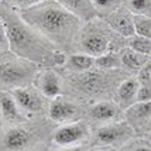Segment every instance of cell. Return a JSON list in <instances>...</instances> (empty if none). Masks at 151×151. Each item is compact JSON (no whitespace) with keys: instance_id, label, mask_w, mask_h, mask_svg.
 Wrapping results in <instances>:
<instances>
[{"instance_id":"obj_1","label":"cell","mask_w":151,"mask_h":151,"mask_svg":"<svg viewBox=\"0 0 151 151\" xmlns=\"http://www.w3.org/2000/svg\"><path fill=\"white\" fill-rule=\"evenodd\" d=\"M0 16L6 26L9 48L13 54L41 68H61L64 65L66 54L27 24L17 10L0 1Z\"/></svg>"},{"instance_id":"obj_2","label":"cell","mask_w":151,"mask_h":151,"mask_svg":"<svg viewBox=\"0 0 151 151\" xmlns=\"http://www.w3.org/2000/svg\"><path fill=\"white\" fill-rule=\"evenodd\" d=\"M27 24L37 30L59 51L69 54L82 27V21L55 0H45L37 6L19 12Z\"/></svg>"},{"instance_id":"obj_3","label":"cell","mask_w":151,"mask_h":151,"mask_svg":"<svg viewBox=\"0 0 151 151\" xmlns=\"http://www.w3.org/2000/svg\"><path fill=\"white\" fill-rule=\"evenodd\" d=\"M122 69L116 71H100L91 69L85 72H65L62 73L64 93L79 102L91 105L103 99H113L117 85L126 79Z\"/></svg>"},{"instance_id":"obj_4","label":"cell","mask_w":151,"mask_h":151,"mask_svg":"<svg viewBox=\"0 0 151 151\" xmlns=\"http://www.w3.org/2000/svg\"><path fill=\"white\" fill-rule=\"evenodd\" d=\"M55 127L47 116L28 119L19 124L3 126L0 130V151L48 150L51 133Z\"/></svg>"},{"instance_id":"obj_5","label":"cell","mask_w":151,"mask_h":151,"mask_svg":"<svg viewBox=\"0 0 151 151\" xmlns=\"http://www.w3.org/2000/svg\"><path fill=\"white\" fill-rule=\"evenodd\" d=\"M126 48V38L116 34L102 17L86 21L78 33L72 52L99 57L109 51L120 52Z\"/></svg>"},{"instance_id":"obj_6","label":"cell","mask_w":151,"mask_h":151,"mask_svg":"<svg viewBox=\"0 0 151 151\" xmlns=\"http://www.w3.org/2000/svg\"><path fill=\"white\" fill-rule=\"evenodd\" d=\"M40 69L41 66L12 51L0 54V89L12 91L33 85Z\"/></svg>"},{"instance_id":"obj_7","label":"cell","mask_w":151,"mask_h":151,"mask_svg":"<svg viewBox=\"0 0 151 151\" xmlns=\"http://www.w3.org/2000/svg\"><path fill=\"white\" fill-rule=\"evenodd\" d=\"M134 136V130L127 120H119L113 123L99 126L92 129L91 140L88 145H95V147H102L107 150H116L122 148L126 143H129Z\"/></svg>"},{"instance_id":"obj_8","label":"cell","mask_w":151,"mask_h":151,"mask_svg":"<svg viewBox=\"0 0 151 151\" xmlns=\"http://www.w3.org/2000/svg\"><path fill=\"white\" fill-rule=\"evenodd\" d=\"M92 134V127L85 119L59 124L51 133L50 138V150L57 148H66V147H78V145H88Z\"/></svg>"},{"instance_id":"obj_9","label":"cell","mask_w":151,"mask_h":151,"mask_svg":"<svg viewBox=\"0 0 151 151\" xmlns=\"http://www.w3.org/2000/svg\"><path fill=\"white\" fill-rule=\"evenodd\" d=\"M86 105L68 95H61L50 100L47 117L55 126L85 119Z\"/></svg>"},{"instance_id":"obj_10","label":"cell","mask_w":151,"mask_h":151,"mask_svg":"<svg viewBox=\"0 0 151 151\" xmlns=\"http://www.w3.org/2000/svg\"><path fill=\"white\" fill-rule=\"evenodd\" d=\"M20 110L27 119L42 117L48 113L50 99H47L34 85L12 89Z\"/></svg>"},{"instance_id":"obj_11","label":"cell","mask_w":151,"mask_h":151,"mask_svg":"<svg viewBox=\"0 0 151 151\" xmlns=\"http://www.w3.org/2000/svg\"><path fill=\"white\" fill-rule=\"evenodd\" d=\"M124 110L120 109V106L113 99H103L93 102L91 105H86L85 120L91 124L92 129L99 126L119 122L124 119Z\"/></svg>"},{"instance_id":"obj_12","label":"cell","mask_w":151,"mask_h":151,"mask_svg":"<svg viewBox=\"0 0 151 151\" xmlns=\"http://www.w3.org/2000/svg\"><path fill=\"white\" fill-rule=\"evenodd\" d=\"M33 85L50 100L64 93L62 73L57 71V68H41Z\"/></svg>"},{"instance_id":"obj_13","label":"cell","mask_w":151,"mask_h":151,"mask_svg":"<svg viewBox=\"0 0 151 151\" xmlns=\"http://www.w3.org/2000/svg\"><path fill=\"white\" fill-rule=\"evenodd\" d=\"M103 20L120 37L129 38V37L136 34V30H134V14L123 4L119 7L117 10H114L113 13L103 17Z\"/></svg>"},{"instance_id":"obj_14","label":"cell","mask_w":151,"mask_h":151,"mask_svg":"<svg viewBox=\"0 0 151 151\" xmlns=\"http://www.w3.org/2000/svg\"><path fill=\"white\" fill-rule=\"evenodd\" d=\"M0 117L4 126H13L23 123L28 119L20 110L12 91L0 89Z\"/></svg>"},{"instance_id":"obj_15","label":"cell","mask_w":151,"mask_h":151,"mask_svg":"<svg viewBox=\"0 0 151 151\" xmlns=\"http://www.w3.org/2000/svg\"><path fill=\"white\" fill-rule=\"evenodd\" d=\"M124 119L134 132H143L151 124V100L136 102L124 113Z\"/></svg>"},{"instance_id":"obj_16","label":"cell","mask_w":151,"mask_h":151,"mask_svg":"<svg viewBox=\"0 0 151 151\" xmlns=\"http://www.w3.org/2000/svg\"><path fill=\"white\" fill-rule=\"evenodd\" d=\"M138 88H140V82L137 76H127L117 85L113 95V100L120 106V109L126 112L130 106L137 102Z\"/></svg>"},{"instance_id":"obj_17","label":"cell","mask_w":151,"mask_h":151,"mask_svg":"<svg viewBox=\"0 0 151 151\" xmlns=\"http://www.w3.org/2000/svg\"><path fill=\"white\" fill-rule=\"evenodd\" d=\"M55 1L59 3L69 13L76 16L82 23L91 21L98 17V13L91 0H55Z\"/></svg>"},{"instance_id":"obj_18","label":"cell","mask_w":151,"mask_h":151,"mask_svg":"<svg viewBox=\"0 0 151 151\" xmlns=\"http://www.w3.org/2000/svg\"><path fill=\"white\" fill-rule=\"evenodd\" d=\"M65 72H85L95 68V57L83 52L66 54L65 62L61 66Z\"/></svg>"},{"instance_id":"obj_19","label":"cell","mask_w":151,"mask_h":151,"mask_svg":"<svg viewBox=\"0 0 151 151\" xmlns=\"http://www.w3.org/2000/svg\"><path fill=\"white\" fill-rule=\"evenodd\" d=\"M120 58H122V65L127 71H133V72H138L140 69H143L147 62L150 61V55L137 52L132 48L126 47L120 51Z\"/></svg>"},{"instance_id":"obj_20","label":"cell","mask_w":151,"mask_h":151,"mask_svg":"<svg viewBox=\"0 0 151 151\" xmlns=\"http://www.w3.org/2000/svg\"><path fill=\"white\" fill-rule=\"evenodd\" d=\"M122 58H120V52L116 51H109V52L95 57V69H100V71H116V69H122Z\"/></svg>"},{"instance_id":"obj_21","label":"cell","mask_w":151,"mask_h":151,"mask_svg":"<svg viewBox=\"0 0 151 151\" xmlns=\"http://www.w3.org/2000/svg\"><path fill=\"white\" fill-rule=\"evenodd\" d=\"M126 47L132 48L137 52L145 54V55L151 54V40L143 35H138V34H134L132 37L126 38Z\"/></svg>"},{"instance_id":"obj_22","label":"cell","mask_w":151,"mask_h":151,"mask_svg":"<svg viewBox=\"0 0 151 151\" xmlns=\"http://www.w3.org/2000/svg\"><path fill=\"white\" fill-rule=\"evenodd\" d=\"M98 13V17H106L123 4V0H91Z\"/></svg>"},{"instance_id":"obj_23","label":"cell","mask_w":151,"mask_h":151,"mask_svg":"<svg viewBox=\"0 0 151 151\" xmlns=\"http://www.w3.org/2000/svg\"><path fill=\"white\" fill-rule=\"evenodd\" d=\"M123 6L127 7L133 14L151 17V0H123Z\"/></svg>"},{"instance_id":"obj_24","label":"cell","mask_w":151,"mask_h":151,"mask_svg":"<svg viewBox=\"0 0 151 151\" xmlns=\"http://www.w3.org/2000/svg\"><path fill=\"white\" fill-rule=\"evenodd\" d=\"M134 30L136 34L151 40V17L134 14Z\"/></svg>"},{"instance_id":"obj_25","label":"cell","mask_w":151,"mask_h":151,"mask_svg":"<svg viewBox=\"0 0 151 151\" xmlns=\"http://www.w3.org/2000/svg\"><path fill=\"white\" fill-rule=\"evenodd\" d=\"M0 1H3L4 4H7L9 7H12L17 12H23V10H27L33 6H37L45 0H0Z\"/></svg>"},{"instance_id":"obj_26","label":"cell","mask_w":151,"mask_h":151,"mask_svg":"<svg viewBox=\"0 0 151 151\" xmlns=\"http://www.w3.org/2000/svg\"><path fill=\"white\" fill-rule=\"evenodd\" d=\"M120 151H151V144L145 141H137V143H126Z\"/></svg>"},{"instance_id":"obj_27","label":"cell","mask_w":151,"mask_h":151,"mask_svg":"<svg viewBox=\"0 0 151 151\" xmlns=\"http://www.w3.org/2000/svg\"><path fill=\"white\" fill-rule=\"evenodd\" d=\"M151 100V81L140 83L137 93V102H148Z\"/></svg>"},{"instance_id":"obj_28","label":"cell","mask_w":151,"mask_h":151,"mask_svg":"<svg viewBox=\"0 0 151 151\" xmlns=\"http://www.w3.org/2000/svg\"><path fill=\"white\" fill-rule=\"evenodd\" d=\"M7 51H10V48H9V38H7L4 21H3L1 16H0V54L7 52Z\"/></svg>"},{"instance_id":"obj_29","label":"cell","mask_w":151,"mask_h":151,"mask_svg":"<svg viewBox=\"0 0 151 151\" xmlns=\"http://www.w3.org/2000/svg\"><path fill=\"white\" fill-rule=\"evenodd\" d=\"M88 145H78V147H66V148H57V150H50V151H85Z\"/></svg>"},{"instance_id":"obj_30","label":"cell","mask_w":151,"mask_h":151,"mask_svg":"<svg viewBox=\"0 0 151 151\" xmlns=\"http://www.w3.org/2000/svg\"><path fill=\"white\" fill-rule=\"evenodd\" d=\"M85 151H110L107 148H102V147H95V145H88L85 148Z\"/></svg>"},{"instance_id":"obj_31","label":"cell","mask_w":151,"mask_h":151,"mask_svg":"<svg viewBox=\"0 0 151 151\" xmlns=\"http://www.w3.org/2000/svg\"><path fill=\"white\" fill-rule=\"evenodd\" d=\"M3 126H4V124H3V120H1V117H0V130L3 129Z\"/></svg>"}]
</instances>
